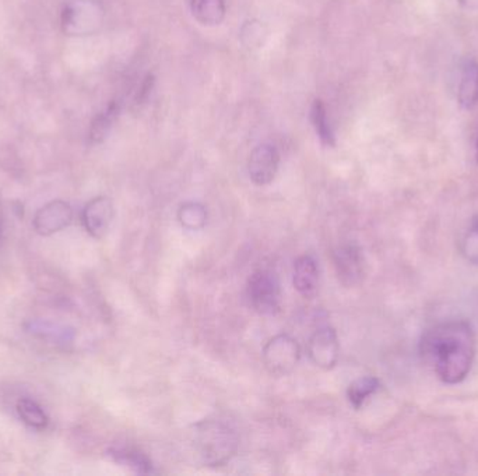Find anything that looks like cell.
Returning a JSON list of instances; mask_svg holds the SVG:
<instances>
[{
	"label": "cell",
	"mask_w": 478,
	"mask_h": 476,
	"mask_svg": "<svg viewBox=\"0 0 478 476\" xmlns=\"http://www.w3.org/2000/svg\"><path fill=\"white\" fill-rule=\"evenodd\" d=\"M421 355L433 364L442 383L454 385L463 382L475 359L472 325L466 320H452L426 331L421 341Z\"/></svg>",
	"instance_id": "cell-1"
},
{
	"label": "cell",
	"mask_w": 478,
	"mask_h": 476,
	"mask_svg": "<svg viewBox=\"0 0 478 476\" xmlns=\"http://www.w3.org/2000/svg\"><path fill=\"white\" fill-rule=\"evenodd\" d=\"M195 450L203 464L221 467L237 452V434L221 422H200L195 428Z\"/></svg>",
	"instance_id": "cell-2"
},
{
	"label": "cell",
	"mask_w": 478,
	"mask_h": 476,
	"mask_svg": "<svg viewBox=\"0 0 478 476\" xmlns=\"http://www.w3.org/2000/svg\"><path fill=\"white\" fill-rule=\"evenodd\" d=\"M104 19L100 0H72L62 13V28L71 37H87L102 27Z\"/></svg>",
	"instance_id": "cell-3"
},
{
	"label": "cell",
	"mask_w": 478,
	"mask_h": 476,
	"mask_svg": "<svg viewBox=\"0 0 478 476\" xmlns=\"http://www.w3.org/2000/svg\"><path fill=\"white\" fill-rule=\"evenodd\" d=\"M250 306L259 315L273 316L280 312V282L270 270H258L250 276L247 288Z\"/></svg>",
	"instance_id": "cell-4"
},
{
	"label": "cell",
	"mask_w": 478,
	"mask_h": 476,
	"mask_svg": "<svg viewBox=\"0 0 478 476\" xmlns=\"http://www.w3.org/2000/svg\"><path fill=\"white\" fill-rule=\"evenodd\" d=\"M301 358V346L288 334H278L263 348V364L268 374L286 376L291 374Z\"/></svg>",
	"instance_id": "cell-5"
},
{
	"label": "cell",
	"mask_w": 478,
	"mask_h": 476,
	"mask_svg": "<svg viewBox=\"0 0 478 476\" xmlns=\"http://www.w3.org/2000/svg\"><path fill=\"white\" fill-rule=\"evenodd\" d=\"M338 281L346 287H356L366 276V258L356 243H347L333 253Z\"/></svg>",
	"instance_id": "cell-6"
},
{
	"label": "cell",
	"mask_w": 478,
	"mask_h": 476,
	"mask_svg": "<svg viewBox=\"0 0 478 476\" xmlns=\"http://www.w3.org/2000/svg\"><path fill=\"white\" fill-rule=\"evenodd\" d=\"M73 219L71 204L63 200H54L38 209L34 217V229L43 237L63 231Z\"/></svg>",
	"instance_id": "cell-7"
},
{
	"label": "cell",
	"mask_w": 478,
	"mask_h": 476,
	"mask_svg": "<svg viewBox=\"0 0 478 476\" xmlns=\"http://www.w3.org/2000/svg\"><path fill=\"white\" fill-rule=\"evenodd\" d=\"M280 165V154L271 144H260L253 150L248 164L250 180L255 185L266 186L275 180Z\"/></svg>",
	"instance_id": "cell-8"
},
{
	"label": "cell",
	"mask_w": 478,
	"mask_h": 476,
	"mask_svg": "<svg viewBox=\"0 0 478 476\" xmlns=\"http://www.w3.org/2000/svg\"><path fill=\"white\" fill-rule=\"evenodd\" d=\"M308 354L317 367L333 369L340 356V344L336 331L332 327H322L315 331L308 343Z\"/></svg>",
	"instance_id": "cell-9"
},
{
	"label": "cell",
	"mask_w": 478,
	"mask_h": 476,
	"mask_svg": "<svg viewBox=\"0 0 478 476\" xmlns=\"http://www.w3.org/2000/svg\"><path fill=\"white\" fill-rule=\"evenodd\" d=\"M113 219V204L105 196H98L85 204L83 209V225L93 238L104 237Z\"/></svg>",
	"instance_id": "cell-10"
},
{
	"label": "cell",
	"mask_w": 478,
	"mask_h": 476,
	"mask_svg": "<svg viewBox=\"0 0 478 476\" xmlns=\"http://www.w3.org/2000/svg\"><path fill=\"white\" fill-rule=\"evenodd\" d=\"M294 287L305 297H312L319 286V267L312 256H301L294 264Z\"/></svg>",
	"instance_id": "cell-11"
},
{
	"label": "cell",
	"mask_w": 478,
	"mask_h": 476,
	"mask_svg": "<svg viewBox=\"0 0 478 476\" xmlns=\"http://www.w3.org/2000/svg\"><path fill=\"white\" fill-rule=\"evenodd\" d=\"M25 330L34 337L56 344V345L71 344L76 335L73 328L58 325V323L46 322V320H31L25 325Z\"/></svg>",
	"instance_id": "cell-12"
},
{
	"label": "cell",
	"mask_w": 478,
	"mask_h": 476,
	"mask_svg": "<svg viewBox=\"0 0 478 476\" xmlns=\"http://www.w3.org/2000/svg\"><path fill=\"white\" fill-rule=\"evenodd\" d=\"M457 101L463 110H473L478 105V64L467 62L460 77Z\"/></svg>",
	"instance_id": "cell-13"
},
{
	"label": "cell",
	"mask_w": 478,
	"mask_h": 476,
	"mask_svg": "<svg viewBox=\"0 0 478 476\" xmlns=\"http://www.w3.org/2000/svg\"><path fill=\"white\" fill-rule=\"evenodd\" d=\"M193 17L200 24L214 27L223 23L226 17V2L224 0H192L190 2Z\"/></svg>",
	"instance_id": "cell-14"
},
{
	"label": "cell",
	"mask_w": 478,
	"mask_h": 476,
	"mask_svg": "<svg viewBox=\"0 0 478 476\" xmlns=\"http://www.w3.org/2000/svg\"><path fill=\"white\" fill-rule=\"evenodd\" d=\"M379 389H381V382L376 377H360L348 385L347 398L356 410H360L372 395L378 393Z\"/></svg>",
	"instance_id": "cell-15"
},
{
	"label": "cell",
	"mask_w": 478,
	"mask_h": 476,
	"mask_svg": "<svg viewBox=\"0 0 478 476\" xmlns=\"http://www.w3.org/2000/svg\"><path fill=\"white\" fill-rule=\"evenodd\" d=\"M110 457L112 458L113 461L131 468L134 472H152L151 461H150L149 458L143 452H139V450L129 449V447L128 449L126 447H122V449H111Z\"/></svg>",
	"instance_id": "cell-16"
},
{
	"label": "cell",
	"mask_w": 478,
	"mask_h": 476,
	"mask_svg": "<svg viewBox=\"0 0 478 476\" xmlns=\"http://www.w3.org/2000/svg\"><path fill=\"white\" fill-rule=\"evenodd\" d=\"M17 413L22 421L30 428L44 431L48 426L49 418L45 411L41 408L40 403L31 398H22L17 403Z\"/></svg>",
	"instance_id": "cell-17"
},
{
	"label": "cell",
	"mask_w": 478,
	"mask_h": 476,
	"mask_svg": "<svg viewBox=\"0 0 478 476\" xmlns=\"http://www.w3.org/2000/svg\"><path fill=\"white\" fill-rule=\"evenodd\" d=\"M119 115V105L116 102L110 103L107 110L98 113L93 121L90 128V140L92 143H101L110 133Z\"/></svg>",
	"instance_id": "cell-18"
},
{
	"label": "cell",
	"mask_w": 478,
	"mask_h": 476,
	"mask_svg": "<svg viewBox=\"0 0 478 476\" xmlns=\"http://www.w3.org/2000/svg\"><path fill=\"white\" fill-rule=\"evenodd\" d=\"M311 118L320 141L325 146H335V133H333L332 126H330L329 119H327V108L323 105L322 101H315L314 105H312Z\"/></svg>",
	"instance_id": "cell-19"
},
{
	"label": "cell",
	"mask_w": 478,
	"mask_h": 476,
	"mask_svg": "<svg viewBox=\"0 0 478 476\" xmlns=\"http://www.w3.org/2000/svg\"><path fill=\"white\" fill-rule=\"evenodd\" d=\"M178 219L180 225L190 231H198L208 222V211L201 204L190 203L183 204L178 211Z\"/></svg>",
	"instance_id": "cell-20"
},
{
	"label": "cell",
	"mask_w": 478,
	"mask_h": 476,
	"mask_svg": "<svg viewBox=\"0 0 478 476\" xmlns=\"http://www.w3.org/2000/svg\"><path fill=\"white\" fill-rule=\"evenodd\" d=\"M460 250L469 263L478 266V217L473 219L469 229L464 232L463 239L460 243Z\"/></svg>",
	"instance_id": "cell-21"
},
{
	"label": "cell",
	"mask_w": 478,
	"mask_h": 476,
	"mask_svg": "<svg viewBox=\"0 0 478 476\" xmlns=\"http://www.w3.org/2000/svg\"><path fill=\"white\" fill-rule=\"evenodd\" d=\"M265 37V30H263V25L259 22L247 23L245 27L242 28V41H244L248 48L260 46Z\"/></svg>",
	"instance_id": "cell-22"
},
{
	"label": "cell",
	"mask_w": 478,
	"mask_h": 476,
	"mask_svg": "<svg viewBox=\"0 0 478 476\" xmlns=\"http://www.w3.org/2000/svg\"><path fill=\"white\" fill-rule=\"evenodd\" d=\"M459 4L466 10H472V12L478 10V0H459Z\"/></svg>",
	"instance_id": "cell-23"
},
{
	"label": "cell",
	"mask_w": 478,
	"mask_h": 476,
	"mask_svg": "<svg viewBox=\"0 0 478 476\" xmlns=\"http://www.w3.org/2000/svg\"><path fill=\"white\" fill-rule=\"evenodd\" d=\"M475 161H477L478 164V137L477 141H475Z\"/></svg>",
	"instance_id": "cell-24"
}]
</instances>
